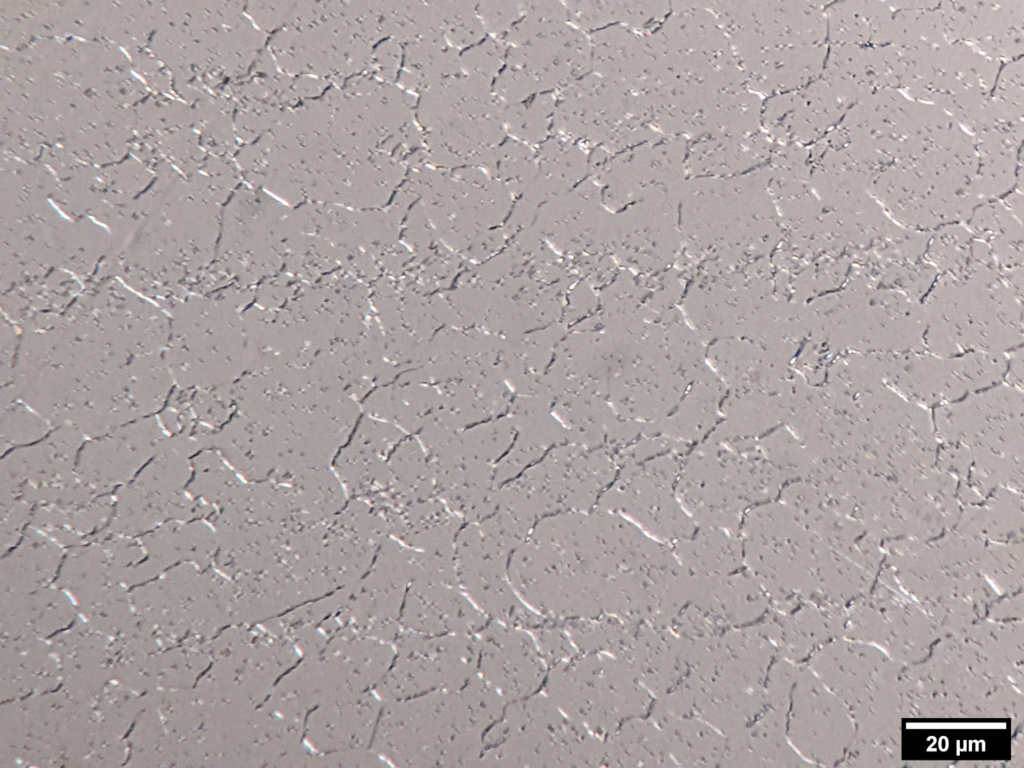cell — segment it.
<instances>
[{"mask_svg": "<svg viewBox=\"0 0 1024 768\" xmlns=\"http://www.w3.org/2000/svg\"><path fill=\"white\" fill-rule=\"evenodd\" d=\"M447 44L456 49L470 48L481 41L485 28L474 2H435L431 4Z\"/></svg>", "mask_w": 1024, "mask_h": 768, "instance_id": "cell-18", "label": "cell"}, {"mask_svg": "<svg viewBox=\"0 0 1024 768\" xmlns=\"http://www.w3.org/2000/svg\"><path fill=\"white\" fill-rule=\"evenodd\" d=\"M556 97L543 93L526 101L505 105L503 127L514 140L528 146L543 143L552 128Z\"/></svg>", "mask_w": 1024, "mask_h": 768, "instance_id": "cell-17", "label": "cell"}, {"mask_svg": "<svg viewBox=\"0 0 1024 768\" xmlns=\"http://www.w3.org/2000/svg\"><path fill=\"white\" fill-rule=\"evenodd\" d=\"M538 152L537 168L543 176L577 177L589 168V159L580 144L559 135L543 142Z\"/></svg>", "mask_w": 1024, "mask_h": 768, "instance_id": "cell-20", "label": "cell"}, {"mask_svg": "<svg viewBox=\"0 0 1024 768\" xmlns=\"http://www.w3.org/2000/svg\"><path fill=\"white\" fill-rule=\"evenodd\" d=\"M890 41L903 49H923L947 43L939 2H891Z\"/></svg>", "mask_w": 1024, "mask_h": 768, "instance_id": "cell-14", "label": "cell"}, {"mask_svg": "<svg viewBox=\"0 0 1024 768\" xmlns=\"http://www.w3.org/2000/svg\"><path fill=\"white\" fill-rule=\"evenodd\" d=\"M478 16L485 28L493 35L508 33L520 19L524 2L494 1L476 3Z\"/></svg>", "mask_w": 1024, "mask_h": 768, "instance_id": "cell-25", "label": "cell"}, {"mask_svg": "<svg viewBox=\"0 0 1024 768\" xmlns=\"http://www.w3.org/2000/svg\"><path fill=\"white\" fill-rule=\"evenodd\" d=\"M542 692L602 740L645 708L628 663L608 653H577L555 664L548 669Z\"/></svg>", "mask_w": 1024, "mask_h": 768, "instance_id": "cell-2", "label": "cell"}, {"mask_svg": "<svg viewBox=\"0 0 1024 768\" xmlns=\"http://www.w3.org/2000/svg\"><path fill=\"white\" fill-rule=\"evenodd\" d=\"M725 646L707 650L697 665L693 683L702 696L696 706L722 729H739L756 711L759 684L766 665V648L755 639L732 636Z\"/></svg>", "mask_w": 1024, "mask_h": 768, "instance_id": "cell-6", "label": "cell"}, {"mask_svg": "<svg viewBox=\"0 0 1024 768\" xmlns=\"http://www.w3.org/2000/svg\"><path fill=\"white\" fill-rule=\"evenodd\" d=\"M892 10L889 3L840 2L828 11L830 37L836 45H883L890 41Z\"/></svg>", "mask_w": 1024, "mask_h": 768, "instance_id": "cell-13", "label": "cell"}, {"mask_svg": "<svg viewBox=\"0 0 1024 768\" xmlns=\"http://www.w3.org/2000/svg\"><path fill=\"white\" fill-rule=\"evenodd\" d=\"M568 11L562 3L551 1L524 2L520 19L506 34L513 46L557 33L568 26Z\"/></svg>", "mask_w": 1024, "mask_h": 768, "instance_id": "cell-19", "label": "cell"}, {"mask_svg": "<svg viewBox=\"0 0 1024 768\" xmlns=\"http://www.w3.org/2000/svg\"><path fill=\"white\" fill-rule=\"evenodd\" d=\"M53 426L44 417L24 411H10L1 419L2 453L12 447L34 442L45 436Z\"/></svg>", "mask_w": 1024, "mask_h": 768, "instance_id": "cell-23", "label": "cell"}, {"mask_svg": "<svg viewBox=\"0 0 1024 768\" xmlns=\"http://www.w3.org/2000/svg\"><path fill=\"white\" fill-rule=\"evenodd\" d=\"M84 439L74 427L62 425L40 443L4 457L1 503L23 499L33 505L40 493L70 482L76 475L77 455Z\"/></svg>", "mask_w": 1024, "mask_h": 768, "instance_id": "cell-9", "label": "cell"}, {"mask_svg": "<svg viewBox=\"0 0 1024 768\" xmlns=\"http://www.w3.org/2000/svg\"><path fill=\"white\" fill-rule=\"evenodd\" d=\"M189 456L162 440L156 455L129 484L119 488L110 529L119 533L144 531L165 521H188L203 506L184 486L191 476Z\"/></svg>", "mask_w": 1024, "mask_h": 768, "instance_id": "cell-5", "label": "cell"}, {"mask_svg": "<svg viewBox=\"0 0 1024 768\" xmlns=\"http://www.w3.org/2000/svg\"><path fill=\"white\" fill-rule=\"evenodd\" d=\"M530 632L548 669L579 653L560 620L552 618Z\"/></svg>", "mask_w": 1024, "mask_h": 768, "instance_id": "cell-24", "label": "cell"}, {"mask_svg": "<svg viewBox=\"0 0 1024 768\" xmlns=\"http://www.w3.org/2000/svg\"><path fill=\"white\" fill-rule=\"evenodd\" d=\"M167 436L160 422L152 418L126 424L86 443L79 452L75 473L99 492L109 494L154 457Z\"/></svg>", "mask_w": 1024, "mask_h": 768, "instance_id": "cell-10", "label": "cell"}, {"mask_svg": "<svg viewBox=\"0 0 1024 768\" xmlns=\"http://www.w3.org/2000/svg\"><path fill=\"white\" fill-rule=\"evenodd\" d=\"M791 116L793 133L811 140L822 135L837 122L850 103L824 79L815 82L796 97Z\"/></svg>", "mask_w": 1024, "mask_h": 768, "instance_id": "cell-15", "label": "cell"}, {"mask_svg": "<svg viewBox=\"0 0 1024 768\" xmlns=\"http://www.w3.org/2000/svg\"><path fill=\"white\" fill-rule=\"evenodd\" d=\"M998 62L955 42L905 49L901 87L974 129L993 87Z\"/></svg>", "mask_w": 1024, "mask_h": 768, "instance_id": "cell-4", "label": "cell"}, {"mask_svg": "<svg viewBox=\"0 0 1024 768\" xmlns=\"http://www.w3.org/2000/svg\"><path fill=\"white\" fill-rule=\"evenodd\" d=\"M507 50L498 39L489 38L478 45L468 48L460 56L463 74L484 79L493 84L503 70Z\"/></svg>", "mask_w": 1024, "mask_h": 768, "instance_id": "cell-22", "label": "cell"}, {"mask_svg": "<svg viewBox=\"0 0 1024 768\" xmlns=\"http://www.w3.org/2000/svg\"><path fill=\"white\" fill-rule=\"evenodd\" d=\"M623 107L616 84L597 74L585 75L559 92L552 128L556 135L578 144L607 142L617 129Z\"/></svg>", "mask_w": 1024, "mask_h": 768, "instance_id": "cell-12", "label": "cell"}, {"mask_svg": "<svg viewBox=\"0 0 1024 768\" xmlns=\"http://www.w3.org/2000/svg\"><path fill=\"white\" fill-rule=\"evenodd\" d=\"M34 506L23 499L1 503V531L3 539L18 534L24 523L31 519Z\"/></svg>", "mask_w": 1024, "mask_h": 768, "instance_id": "cell-26", "label": "cell"}, {"mask_svg": "<svg viewBox=\"0 0 1024 768\" xmlns=\"http://www.w3.org/2000/svg\"><path fill=\"white\" fill-rule=\"evenodd\" d=\"M591 69L590 40L573 26L507 51L503 70L492 88L504 105L563 89Z\"/></svg>", "mask_w": 1024, "mask_h": 768, "instance_id": "cell-7", "label": "cell"}, {"mask_svg": "<svg viewBox=\"0 0 1024 768\" xmlns=\"http://www.w3.org/2000/svg\"><path fill=\"white\" fill-rule=\"evenodd\" d=\"M476 642L478 675L506 703L542 691L548 667L530 631L490 619Z\"/></svg>", "mask_w": 1024, "mask_h": 768, "instance_id": "cell-8", "label": "cell"}, {"mask_svg": "<svg viewBox=\"0 0 1024 768\" xmlns=\"http://www.w3.org/2000/svg\"><path fill=\"white\" fill-rule=\"evenodd\" d=\"M114 507L115 497L103 494L89 502L63 508L37 506L30 520L34 529L72 535L75 532H91L101 527L112 518Z\"/></svg>", "mask_w": 1024, "mask_h": 768, "instance_id": "cell-16", "label": "cell"}, {"mask_svg": "<svg viewBox=\"0 0 1024 768\" xmlns=\"http://www.w3.org/2000/svg\"><path fill=\"white\" fill-rule=\"evenodd\" d=\"M602 765L603 740L540 691L506 704L502 717L486 735L478 767Z\"/></svg>", "mask_w": 1024, "mask_h": 768, "instance_id": "cell-1", "label": "cell"}, {"mask_svg": "<svg viewBox=\"0 0 1024 768\" xmlns=\"http://www.w3.org/2000/svg\"><path fill=\"white\" fill-rule=\"evenodd\" d=\"M939 10L947 40L968 41L993 60L1023 50V1L942 2Z\"/></svg>", "mask_w": 1024, "mask_h": 768, "instance_id": "cell-11", "label": "cell"}, {"mask_svg": "<svg viewBox=\"0 0 1024 768\" xmlns=\"http://www.w3.org/2000/svg\"><path fill=\"white\" fill-rule=\"evenodd\" d=\"M502 104L492 89L458 79L434 89L425 100L429 145L443 168L474 166L504 141Z\"/></svg>", "mask_w": 1024, "mask_h": 768, "instance_id": "cell-3", "label": "cell"}, {"mask_svg": "<svg viewBox=\"0 0 1024 768\" xmlns=\"http://www.w3.org/2000/svg\"><path fill=\"white\" fill-rule=\"evenodd\" d=\"M474 167L503 178L526 177L536 171L537 159L530 146L513 139L484 154Z\"/></svg>", "mask_w": 1024, "mask_h": 768, "instance_id": "cell-21", "label": "cell"}]
</instances>
